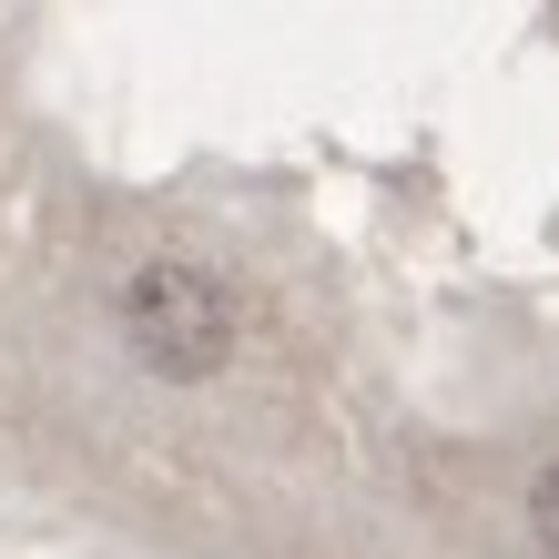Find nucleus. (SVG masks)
<instances>
[{
    "label": "nucleus",
    "instance_id": "f257e3e1",
    "mask_svg": "<svg viewBox=\"0 0 559 559\" xmlns=\"http://www.w3.org/2000/svg\"><path fill=\"white\" fill-rule=\"evenodd\" d=\"M122 336L153 377H214L235 356V295H224L193 254H143L122 275Z\"/></svg>",
    "mask_w": 559,
    "mask_h": 559
},
{
    "label": "nucleus",
    "instance_id": "f03ea898",
    "mask_svg": "<svg viewBox=\"0 0 559 559\" xmlns=\"http://www.w3.org/2000/svg\"><path fill=\"white\" fill-rule=\"evenodd\" d=\"M530 539H539V559H559V468L530 478Z\"/></svg>",
    "mask_w": 559,
    "mask_h": 559
}]
</instances>
